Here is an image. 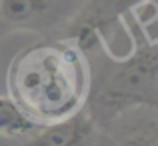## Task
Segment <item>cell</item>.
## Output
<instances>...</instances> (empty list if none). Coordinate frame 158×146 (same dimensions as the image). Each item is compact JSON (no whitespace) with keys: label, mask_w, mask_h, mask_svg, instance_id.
I'll return each instance as SVG.
<instances>
[{"label":"cell","mask_w":158,"mask_h":146,"mask_svg":"<svg viewBox=\"0 0 158 146\" xmlns=\"http://www.w3.org/2000/svg\"><path fill=\"white\" fill-rule=\"evenodd\" d=\"M6 80L8 98L36 124H48L84 106L90 68L84 52L62 38L20 50Z\"/></svg>","instance_id":"cell-1"},{"label":"cell","mask_w":158,"mask_h":146,"mask_svg":"<svg viewBox=\"0 0 158 146\" xmlns=\"http://www.w3.org/2000/svg\"><path fill=\"white\" fill-rule=\"evenodd\" d=\"M130 50L124 56L112 54L108 46H96L102 54L96 72L90 74L84 108L98 126L114 122L134 108H156L158 58L152 28L144 26L134 12L122 18Z\"/></svg>","instance_id":"cell-2"},{"label":"cell","mask_w":158,"mask_h":146,"mask_svg":"<svg viewBox=\"0 0 158 146\" xmlns=\"http://www.w3.org/2000/svg\"><path fill=\"white\" fill-rule=\"evenodd\" d=\"M144 0H86L64 26V40L74 42L82 52L96 46H108V36L114 26Z\"/></svg>","instance_id":"cell-3"},{"label":"cell","mask_w":158,"mask_h":146,"mask_svg":"<svg viewBox=\"0 0 158 146\" xmlns=\"http://www.w3.org/2000/svg\"><path fill=\"white\" fill-rule=\"evenodd\" d=\"M80 4L82 0H0V38L20 30H64Z\"/></svg>","instance_id":"cell-4"},{"label":"cell","mask_w":158,"mask_h":146,"mask_svg":"<svg viewBox=\"0 0 158 146\" xmlns=\"http://www.w3.org/2000/svg\"><path fill=\"white\" fill-rule=\"evenodd\" d=\"M98 128L96 120L82 106L64 118L40 126L20 146H92Z\"/></svg>","instance_id":"cell-5"},{"label":"cell","mask_w":158,"mask_h":146,"mask_svg":"<svg viewBox=\"0 0 158 146\" xmlns=\"http://www.w3.org/2000/svg\"><path fill=\"white\" fill-rule=\"evenodd\" d=\"M40 124L30 120L10 98L0 96V134L10 136V138H20L36 132Z\"/></svg>","instance_id":"cell-6"},{"label":"cell","mask_w":158,"mask_h":146,"mask_svg":"<svg viewBox=\"0 0 158 146\" xmlns=\"http://www.w3.org/2000/svg\"><path fill=\"white\" fill-rule=\"evenodd\" d=\"M118 146H158V138H156V124L150 122V126L144 128L142 132L128 136L126 140H122Z\"/></svg>","instance_id":"cell-7"},{"label":"cell","mask_w":158,"mask_h":146,"mask_svg":"<svg viewBox=\"0 0 158 146\" xmlns=\"http://www.w3.org/2000/svg\"><path fill=\"white\" fill-rule=\"evenodd\" d=\"M12 140H14V138H10V136H2V134H0V146H12Z\"/></svg>","instance_id":"cell-8"}]
</instances>
